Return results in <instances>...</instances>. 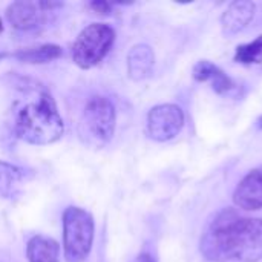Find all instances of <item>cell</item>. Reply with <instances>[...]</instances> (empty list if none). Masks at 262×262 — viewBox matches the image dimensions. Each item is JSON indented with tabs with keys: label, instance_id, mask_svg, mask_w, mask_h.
Segmentation results:
<instances>
[{
	"label": "cell",
	"instance_id": "19",
	"mask_svg": "<svg viewBox=\"0 0 262 262\" xmlns=\"http://www.w3.org/2000/svg\"><path fill=\"white\" fill-rule=\"evenodd\" d=\"M258 127H261L262 129V117L259 118V120H258Z\"/></svg>",
	"mask_w": 262,
	"mask_h": 262
},
{
	"label": "cell",
	"instance_id": "9",
	"mask_svg": "<svg viewBox=\"0 0 262 262\" xmlns=\"http://www.w3.org/2000/svg\"><path fill=\"white\" fill-rule=\"evenodd\" d=\"M255 15V3L247 0H236L229 5L221 17L223 34L230 37L243 31Z\"/></svg>",
	"mask_w": 262,
	"mask_h": 262
},
{
	"label": "cell",
	"instance_id": "6",
	"mask_svg": "<svg viewBox=\"0 0 262 262\" xmlns=\"http://www.w3.org/2000/svg\"><path fill=\"white\" fill-rule=\"evenodd\" d=\"M60 2H12L5 12L8 23L18 31H34L48 21V15L61 8Z\"/></svg>",
	"mask_w": 262,
	"mask_h": 262
},
{
	"label": "cell",
	"instance_id": "11",
	"mask_svg": "<svg viewBox=\"0 0 262 262\" xmlns=\"http://www.w3.org/2000/svg\"><path fill=\"white\" fill-rule=\"evenodd\" d=\"M193 78L198 81H209L218 94H229L235 89L233 80L209 60H201L193 66Z\"/></svg>",
	"mask_w": 262,
	"mask_h": 262
},
{
	"label": "cell",
	"instance_id": "8",
	"mask_svg": "<svg viewBox=\"0 0 262 262\" xmlns=\"http://www.w3.org/2000/svg\"><path fill=\"white\" fill-rule=\"evenodd\" d=\"M233 201L244 210L262 209V166L243 178L233 193Z\"/></svg>",
	"mask_w": 262,
	"mask_h": 262
},
{
	"label": "cell",
	"instance_id": "7",
	"mask_svg": "<svg viewBox=\"0 0 262 262\" xmlns=\"http://www.w3.org/2000/svg\"><path fill=\"white\" fill-rule=\"evenodd\" d=\"M184 126V114L177 104H158L147 114L146 132L154 141H169L175 138Z\"/></svg>",
	"mask_w": 262,
	"mask_h": 262
},
{
	"label": "cell",
	"instance_id": "3",
	"mask_svg": "<svg viewBox=\"0 0 262 262\" xmlns=\"http://www.w3.org/2000/svg\"><path fill=\"white\" fill-rule=\"evenodd\" d=\"M115 124L117 114L114 103L106 97L95 95L89 98L83 109L78 134L84 144L91 147H103L112 140Z\"/></svg>",
	"mask_w": 262,
	"mask_h": 262
},
{
	"label": "cell",
	"instance_id": "2",
	"mask_svg": "<svg viewBox=\"0 0 262 262\" xmlns=\"http://www.w3.org/2000/svg\"><path fill=\"white\" fill-rule=\"evenodd\" d=\"M201 253L213 262L262 259V220L239 218L227 209L215 216L201 239Z\"/></svg>",
	"mask_w": 262,
	"mask_h": 262
},
{
	"label": "cell",
	"instance_id": "15",
	"mask_svg": "<svg viewBox=\"0 0 262 262\" xmlns=\"http://www.w3.org/2000/svg\"><path fill=\"white\" fill-rule=\"evenodd\" d=\"M235 61L243 64L261 63L262 61V35L256 37L252 43L241 45L236 48Z\"/></svg>",
	"mask_w": 262,
	"mask_h": 262
},
{
	"label": "cell",
	"instance_id": "20",
	"mask_svg": "<svg viewBox=\"0 0 262 262\" xmlns=\"http://www.w3.org/2000/svg\"><path fill=\"white\" fill-rule=\"evenodd\" d=\"M2 31H3V23H2V20H0V34H2Z\"/></svg>",
	"mask_w": 262,
	"mask_h": 262
},
{
	"label": "cell",
	"instance_id": "12",
	"mask_svg": "<svg viewBox=\"0 0 262 262\" xmlns=\"http://www.w3.org/2000/svg\"><path fill=\"white\" fill-rule=\"evenodd\" d=\"M26 256L29 262H60V246L49 236L35 235L28 241Z\"/></svg>",
	"mask_w": 262,
	"mask_h": 262
},
{
	"label": "cell",
	"instance_id": "14",
	"mask_svg": "<svg viewBox=\"0 0 262 262\" xmlns=\"http://www.w3.org/2000/svg\"><path fill=\"white\" fill-rule=\"evenodd\" d=\"M28 177V172L18 166L0 161V196L11 198L15 195L17 187Z\"/></svg>",
	"mask_w": 262,
	"mask_h": 262
},
{
	"label": "cell",
	"instance_id": "13",
	"mask_svg": "<svg viewBox=\"0 0 262 262\" xmlns=\"http://www.w3.org/2000/svg\"><path fill=\"white\" fill-rule=\"evenodd\" d=\"M9 57H14L18 61L28 63V64H43V63H49V61L60 58L61 48L58 45L48 43V45H40L35 48L20 49L14 54H9Z\"/></svg>",
	"mask_w": 262,
	"mask_h": 262
},
{
	"label": "cell",
	"instance_id": "4",
	"mask_svg": "<svg viewBox=\"0 0 262 262\" xmlns=\"http://www.w3.org/2000/svg\"><path fill=\"white\" fill-rule=\"evenodd\" d=\"M94 218L80 207H68L63 213V250L66 262H86L94 243Z\"/></svg>",
	"mask_w": 262,
	"mask_h": 262
},
{
	"label": "cell",
	"instance_id": "18",
	"mask_svg": "<svg viewBox=\"0 0 262 262\" xmlns=\"http://www.w3.org/2000/svg\"><path fill=\"white\" fill-rule=\"evenodd\" d=\"M6 57H9V54H6V52H0V60H3V58H6Z\"/></svg>",
	"mask_w": 262,
	"mask_h": 262
},
{
	"label": "cell",
	"instance_id": "17",
	"mask_svg": "<svg viewBox=\"0 0 262 262\" xmlns=\"http://www.w3.org/2000/svg\"><path fill=\"white\" fill-rule=\"evenodd\" d=\"M134 262H157V261H155V258H154L150 253L143 252V253H140V255L134 259Z\"/></svg>",
	"mask_w": 262,
	"mask_h": 262
},
{
	"label": "cell",
	"instance_id": "10",
	"mask_svg": "<svg viewBox=\"0 0 262 262\" xmlns=\"http://www.w3.org/2000/svg\"><path fill=\"white\" fill-rule=\"evenodd\" d=\"M155 54L147 45H137L127 54V74L130 80L141 81L152 74Z\"/></svg>",
	"mask_w": 262,
	"mask_h": 262
},
{
	"label": "cell",
	"instance_id": "16",
	"mask_svg": "<svg viewBox=\"0 0 262 262\" xmlns=\"http://www.w3.org/2000/svg\"><path fill=\"white\" fill-rule=\"evenodd\" d=\"M89 8L98 15H109L112 12V5L109 2H92Z\"/></svg>",
	"mask_w": 262,
	"mask_h": 262
},
{
	"label": "cell",
	"instance_id": "1",
	"mask_svg": "<svg viewBox=\"0 0 262 262\" xmlns=\"http://www.w3.org/2000/svg\"><path fill=\"white\" fill-rule=\"evenodd\" d=\"M12 130L28 144L48 146L64 134V123L51 92L38 81L17 77L12 81Z\"/></svg>",
	"mask_w": 262,
	"mask_h": 262
},
{
	"label": "cell",
	"instance_id": "5",
	"mask_svg": "<svg viewBox=\"0 0 262 262\" xmlns=\"http://www.w3.org/2000/svg\"><path fill=\"white\" fill-rule=\"evenodd\" d=\"M115 41V31L106 23H91L72 46V60L80 69H91L103 61Z\"/></svg>",
	"mask_w": 262,
	"mask_h": 262
}]
</instances>
